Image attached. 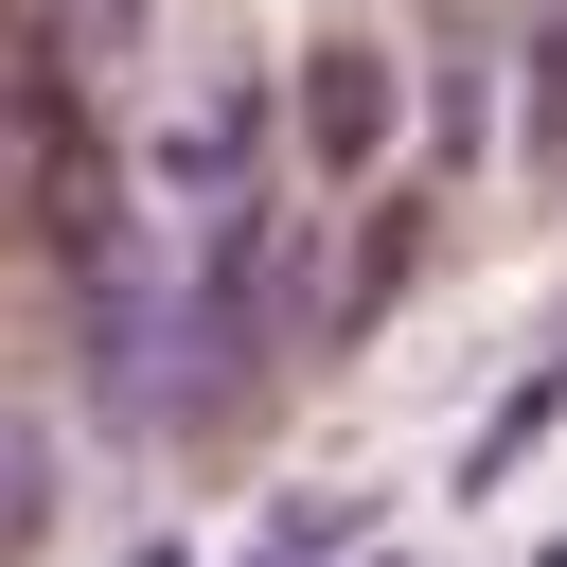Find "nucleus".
<instances>
[{
	"label": "nucleus",
	"instance_id": "obj_4",
	"mask_svg": "<svg viewBox=\"0 0 567 567\" xmlns=\"http://www.w3.org/2000/svg\"><path fill=\"white\" fill-rule=\"evenodd\" d=\"M106 18H142V0H71V35H106ZM71 35H53V53H71Z\"/></svg>",
	"mask_w": 567,
	"mask_h": 567
},
{
	"label": "nucleus",
	"instance_id": "obj_1",
	"mask_svg": "<svg viewBox=\"0 0 567 567\" xmlns=\"http://www.w3.org/2000/svg\"><path fill=\"white\" fill-rule=\"evenodd\" d=\"M0 230L53 248V266L106 248V142H89V106H71L53 18H18V0H0Z\"/></svg>",
	"mask_w": 567,
	"mask_h": 567
},
{
	"label": "nucleus",
	"instance_id": "obj_2",
	"mask_svg": "<svg viewBox=\"0 0 567 567\" xmlns=\"http://www.w3.org/2000/svg\"><path fill=\"white\" fill-rule=\"evenodd\" d=\"M301 142H319L337 177L390 159V53H372V35H319V53H301Z\"/></svg>",
	"mask_w": 567,
	"mask_h": 567
},
{
	"label": "nucleus",
	"instance_id": "obj_3",
	"mask_svg": "<svg viewBox=\"0 0 567 567\" xmlns=\"http://www.w3.org/2000/svg\"><path fill=\"white\" fill-rule=\"evenodd\" d=\"M18 532H35V443L0 425V549H18Z\"/></svg>",
	"mask_w": 567,
	"mask_h": 567
}]
</instances>
